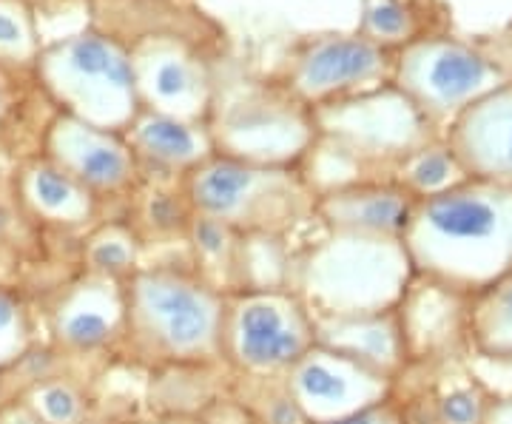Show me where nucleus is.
I'll return each mask as SVG.
<instances>
[{
    "label": "nucleus",
    "mask_w": 512,
    "mask_h": 424,
    "mask_svg": "<svg viewBox=\"0 0 512 424\" xmlns=\"http://www.w3.org/2000/svg\"><path fill=\"white\" fill-rule=\"evenodd\" d=\"M29 351H35V322L23 294L0 285V373L12 370Z\"/></svg>",
    "instance_id": "nucleus-27"
},
{
    "label": "nucleus",
    "mask_w": 512,
    "mask_h": 424,
    "mask_svg": "<svg viewBox=\"0 0 512 424\" xmlns=\"http://www.w3.org/2000/svg\"><path fill=\"white\" fill-rule=\"evenodd\" d=\"M402 240L328 234L293 257L291 291L313 316L396 311L413 282Z\"/></svg>",
    "instance_id": "nucleus-3"
},
{
    "label": "nucleus",
    "mask_w": 512,
    "mask_h": 424,
    "mask_svg": "<svg viewBox=\"0 0 512 424\" xmlns=\"http://www.w3.org/2000/svg\"><path fill=\"white\" fill-rule=\"evenodd\" d=\"M131 151L165 168H197L214 154L211 134L202 123H188L168 114L140 109L128 126Z\"/></svg>",
    "instance_id": "nucleus-18"
},
{
    "label": "nucleus",
    "mask_w": 512,
    "mask_h": 424,
    "mask_svg": "<svg viewBox=\"0 0 512 424\" xmlns=\"http://www.w3.org/2000/svg\"><path fill=\"white\" fill-rule=\"evenodd\" d=\"M185 237H188L191 257H194L191 268L205 282L220 288L222 294H231L234 291V274H237V231L225 222L214 220V217L194 214L188 222Z\"/></svg>",
    "instance_id": "nucleus-22"
},
{
    "label": "nucleus",
    "mask_w": 512,
    "mask_h": 424,
    "mask_svg": "<svg viewBox=\"0 0 512 424\" xmlns=\"http://www.w3.org/2000/svg\"><path fill=\"white\" fill-rule=\"evenodd\" d=\"M316 345V319L288 291H231L222 316V365L234 376H282Z\"/></svg>",
    "instance_id": "nucleus-5"
},
{
    "label": "nucleus",
    "mask_w": 512,
    "mask_h": 424,
    "mask_svg": "<svg viewBox=\"0 0 512 424\" xmlns=\"http://www.w3.org/2000/svg\"><path fill=\"white\" fill-rule=\"evenodd\" d=\"M467 345L493 362H512V271L470 296Z\"/></svg>",
    "instance_id": "nucleus-20"
},
{
    "label": "nucleus",
    "mask_w": 512,
    "mask_h": 424,
    "mask_svg": "<svg viewBox=\"0 0 512 424\" xmlns=\"http://www.w3.org/2000/svg\"><path fill=\"white\" fill-rule=\"evenodd\" d=\"M126 331L120 348L157 370L225 368V294L191 265H140L123 282Z\"/></svg>",
    "instance_id": "nucleus-2"
},
{
    "label": "nucleus",
    "mask_w": 512,
    "mask_h": 424,
    "mask_svg": "<svg viewBox=\"0 0 512 424\" xmlns=\"http://www.w3.org/2000/svg\"><path fill=\"white\" fill-rule=\"evenodd\" d=\"M55 89L72 111L69 117L94 129L120 134L140 114L131 60L103 37H74L60 49Z\"/></svg>",
    "instance_id": "nucleus-7"
},
{
    "label": "nucleus",
    "mask_w": 512,
    "mask_h": 424,
    "mask_svg": "<svg viewBox=\"0 0 512 424\" xmlns=\"http://www.w3.org/2000/svg\"><path fill=\"white\" fill-rule=\"evenodd\" d=\"M384 74V55L359 37H319L293 60L288 89L299 103L322 106Z\"/></svg>",
    "instance_id": "nucleus-12"
},
{
    "label": "nucleus",
    "mask_w": 512,
    "mask_h": 424,
    "mask_svg": "<svg viewBox=\"0 0 512 424\" xmlns=\"http://www.w3.org/2000/svg\"><path fill=\"white\" fill-rule=\"evenodd\" d=\"M23 197L40 220L60 225V228L86 225L97 211L92 191H86L55 163H37L35 168H29L26 183H23Z\"/></svg>",
    "instance_id": "nucleus-19"
},
{
    "label": "nucleus",
    "mask_w": 512,
    "mask_h": 424,
    "mask_svg": "<svg viewBox=\"0 0 512 424\" xmlns=\"http://www.w3.org/2000/svg\"><path fill=\"white\" fill-rule=\"evenodd\" d=\"M0 424H40L35 419V413L29 407L18 402V405H9L0 410Z\"/></svg>",
    "instance_id": "nucleus-33"
},
{
    "label": "nucleus",
    "mask_w": 512,
    "mask_h": 424,
    "mask_svg": "<svg viewBox=\"0 0 512 424\" xmlns=\"http://www.w3.org/2000/svg\"><path fill=\"white\" fill-rule=\"evenodd\" d=\"M484 424H512V393L510 396H498V399H490V405H487V416H484Z\"/></svg>",
    "instance_id": "nucleus-32"
},
{
    "label": "nucleus",
    "mask_w": 512,
    "mask_h": 424,
    "mask_svg": "<svg viewBox=\"0 0 512 424\" xmlns=\"http://www.w3.org/2000/svg\"><path fill=\"white\" fill-rule=\"evenodd\" d=\"M52 163L86 191L123 194L137 177V154L114 131L94 129L74 117L57 120L49 137Z\"/></svg>",
    "instance_id": "nucleus-11"
},
{
    "label": "nucleus",
    "mask_w": 512,
    "mask_h": 424,
    "mask_svg": "<svg viewBox=\"0 0 512 424\" xmlns=\"http://www.w3.org/2000/svg\"><path fill=\"white\" fill-rule=\"evenodd\" d=\"M402 242L416 277L476 296L512 271V183L473 177L416 200Z\"/></svg>",
    "instance_id": "nucleus-1"
},
{
    "label": "nucleus",
    "mask_w": 512,
    "mask_h": 424,
    "mask_svg": "<svg viewBox=\"0 0 512 424\" xmlns=\"http://www.w3.org/2000/svg\"><path fill=\"white\" fill-rule=\"evenodd\" d=\"M416 200L402 185L350 183L316 194L313 214L328 234H359V237H390L402 240Z\"/></svg>",
    "instance_id": "nucleus-14"
},
{
    "label": "nucleus",
    "mask_w": 512,
    "mask_h": 424,
    "mask_svg": "<svg viewBox=\"0 0 512 424\" xmlns=\"http://www.w3.org/2000/svg\"><path fill=\"white\" fill-rule=\"evenodd\" d=\"M126 424H211L200 413H154L146 419H134Z\"/></svg>",
    "instance_id": "nucleus-31"
},
{
    "label": "nucleus",
    "mask_w": 512,
    "mask_h": 424,
    "mask_svg": "<svg viewBox=\"0 0 512 424\" xmlns=\"http://www.w3.org/2000/svg\"><path fill=\"white\" fill-rule=\"evenodd\" d=\"M407 92L421 106L436 111H453L473 100L490 83V66L473 52L439 43L413 52L402 72Z\"/></svg>",
    "instance_id": "nucleus-16"
},
{
    "label": "nucleus",
    "mask_w": 512,
    "mask_h": 424,
    "mask_svg": "<svg viewBox=\"0 0 512 424\" xmlns=\"http://www.w3.org/2000/svg\"><path fill=\"white\" fill-rule=\"evenodd\" d=\"M23 405L40 424H86L92 419L94 399L83 382L63 373H49L23 390Z\"/></svg>",
    "instance_id": "nucleus-24"
},
{
    "label": "nucleus",
    "mask_w": 512,
    "mask_h": 424,
    "mask_svg": "<svg viewBox=\"0 0 512 424\" xmlns=\"http://www.w3.org/2000/svg\"><path fill=\"white\" fill-rule=\"evenodd\" d=\"M83 274L126 282L143 265V237L134 225L106 222L97 225L83 242Z\"/></svg>",
    "instance_id": "nucleus-23"
},
{
    "label": "nucleus",
    "mask_w": 512,
    "mask_h": 424,
    "mask_svg": "<svg viewBox=\"0 0 512 424\" xmlns=\"http://www.w3.org/2000/svg\"><path fill=\"white\" fill-rule=\"evenodd\" d=\"M208 114L214 154L251 166L296 168L316 143L313 114L293 94L245 89Z\"/></svg>",
    "instance_id": "nucleus-6"
},
{
    "label": "nucleus",
    "mask_w": 512,
    "mask_h": 424,
    "mask_svg": "<svg viewBox=\"0 0 512 424\" xmlns=\"http://www.w3.org/2000/svg\"><path fill=\"white\" fill-rule=\"evenodd\" d=\"M20 40V26L18 20L6 12H0V43H18Z\"/></svg>",
    "instance_id": "nucleus-34"
},
{
    "label": "nucleus",
    "mask_w": 512,
    "mask_h": 424,
    "mask_svg": "<svg viewBox=\"0 0 512 424\" xmlns=\"http://www.w3.org/2000/svg\"><path fill=\"white\" fill-rule=\"evenodd\" d=\"M282 382L308 424H328L393 399L396 382L342 353L313 345L282 373Z\"/></svg>",
    "instance_id": "nucleus-9"
},
{
    "label": "nucleus",
    "mask_w": 512,
    "mask_h": 424,
    "mask_svg": "<svg viewBox=\"0 0 512 424\" xmlns=\"http://www.w3.org/2000/svg\"><path fill=\"white\" fill-rule=\"evenodd\" d=\"M328 424H407L404 422V413L399 410V405L393 399H387L382 405L367 407V410H359L353 416H345V419H336V422Z\"/></svg>",
    "instance_id": "nucleus-30"
},
{
    "label": "nucleus",
    "mask_w": 512,
    "mask_h": 424,
    "mask_svg": "<svg viewBox=\"0 0 512 424\" xmlns=\"http://www.w3.org/2000/svg\"><path fill=\"white\" fill-rule=\"evenodd\" d=\"M316 143L339 151L353 166L365 160L410 157L424 134L416 103L399 94H367L313 106Z\"/></svg>",
    "instance_id": "nucleus-8"
},
{
    "label": "nucleus",
    "mask_w": 512,
    "mask_h": 424,
    "mask_svg": "<svg viewBox=\"0 0 512 424\" xmlns=\"http://www.w3.org/2000/svg\"><path fill=\"white\" fill-rule=\"evenodd\" d=\"M464 180H467V171L461 168L450 146H421L410 157H404L399 168V185L413 200L436 197Z\"/></svg>",
    "instance_id": "nucleus-25"
},
{
    "label": "nucleus",
    "mask_w": 512,
    "mask_h": 424,
    "mask_svg": "<svg viewBox=\"0 0 512 424\" xmlns=\"http://www.w3.org/2000/svg\"><path fill=\"white\" fill-rule=\"evenodd\" d=\"M237 402L254 424H308L282 376H237Z\"/></svg>",
    "instance_id": "nucleus-26"
},
{
    "label": "nucleus",
    "mask_w": 512,
    "mask_h": 424,
    "mask_svg": "<svg viewBox=\"0 0 512 424\" xmlns=\"http://www.w3.org/2000/svg\"><path fill=\"white\" fill-rule=\"evenodd\" d=\"M185 200L194 214L214 217L237 234H288L313 217L316 191L302 171L251 166L222 154L188 171Z\"/></svg>",
    "instance_id": "nucleus-4"
},
{
    "label": "nucleus",
    "mask_w": 512,
    "mask_h": 424,
    "mask_svg": "<svg viewBox=\"0 0 512 424\" xmlns=\"http://www.w3.org/2000/svg\"><path fill=\"white\" fill-rule=\"evenodd\" d=\"M490 393L481 385H458L450 388L436 405V422L439 424H484Z\"/></svg>",
    "instance_id": "nucleus-28"
},
{
    "label": "nucleus",
    "mask_w": 512,
    "mask_h": 424,
    "mask_svg": "<svg viewBox=\"0 0 512 424\" xmlns=\"http://www.w3.org/2000/svg\"><path fill=\"white\" fill-rule=\"evenodd\" d=\"M293 257L282 234H239L234 291H288Z\"/></svg>",
    "instance_id": "nucleus-21"
},
{
    "label": "nucleus",
    "mask_w": 512,
    "mask_h": 424,
    "mask_svg": "<svg viewBox=\"0 0 512 424\" xmlns=\"http://www.w3.org/2000/svg\"><path fill=\"white\" fill-rule=\"evenodd\" d=\"M86 424H97V422H92V419H89V422H86Z\"/></svg>",
    "instance_id": "nucleus-35"
},
{
    "label": "nucleus",
    "mask_w": 512,
    "mask_h": 424,
    "mask_svg": "<svg viewBox=\"0 0 512 424\" xmlns=\"http://www.w3.org/2000/svg\"><path fill=\"white\" fill-rule=\"evenodd\" d=\"M365 32L396 40L407 32V12L396 0H365Z\"/></svg>",
    "instance_id": "nucleus-29"
},
{
    "label": "nucleus",
    "mask_w": 512,
    "mask_h": 424,
    "mask_svg": "<svg viewBox=\"0 0 512 424\" xmlns=\"http://www.w3.org/2000/svg\"><path fill=\"white\" fill-rule=\"evenodd\" d=\"M396 311L410 362L433 359L441 351H453L458 342H467L470 296L450 291L439 282L413 277Z\"/></svg>",
    "instance_id": "nucleus-15"
},
{
    "label": "nucleus",
    "mask_w": 512,
    "mask_h": 424,
    "mask_svg": "<svg viewBox=\"0 0 512 424\" xmlns=\"http://www.w3.org/2000/svg\"><path fill=\"white\" fill-rule=\"evenodd\" d=\"M140 109L202 123L211 111V89L202 66L174 43H148L131 60Z\"/></svg>",
    "instance_id": "nucleus-13"
},
{
    "label": "nucleus",
    "mask_w": 512,
    "mask_h": 424,
    "mask_svg": "<svg viewBox=\"0 0 512 424\" xmlns=\"http://www.w3.org/2000/svg\"><path fill=\"white\" fill-rule=\"evenodd\" d=\"M126 331L123 282L80 274L49 308V333L60 356H100L120 348Z\"/></svg>",
    "instance_id": "nucleus-10"
},
{
    "label": "nucleus",
    "mask_w": 512,
    "mask_h": 424,
    "mask_svg": "<svg viewBox=\"0 0 512 424\" xmlns=\"http://www.w3.org/2000/svg\"><path fill=\"white\" fill-rule=\"evenodd\" d=\"M313 319H316V345L342 353L393 382L410 365L399 311L362 316H313Z\"/></svg>",
    "instance_id": "nucleus-17"
}]
</instances>
